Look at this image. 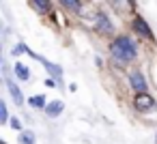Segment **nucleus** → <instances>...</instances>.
I'll list each match as a JSON object with an SVG mask.
<instances>
[{
  "label": "nucleus",
  "mask_w": 157,
  "mask_h": 144,
  "mask_svg": "<svg viewBox=\"0 0 157 144\" xmlns=\"http://www.w3.org/2000/svg\"><path fill=\"white\" fill-rule=\"evenodd\" d=\"M110 54L114 56V60L129 63V60L136 58L138 47H136V43H133L129 37H116V39L110 43Z\"/></svg>",
  "instance_id": "nucleus-1"
},
{
  "label": "nucleus",
  "mask_w": 157,
  "mask_h": 144,
  "mask_svg": "<svg viewBox=\"0 0 157 144\" xmlns=\"http://www.w3.org/2000/svg\"><path fill=\"white\" fill-rule=\"evenodd\" d=\"M2 69H5V80H7V88H9V93H11V97H13V101H15V105H22L24 103V95H22V90L17 88V84L11 80V75H9V65H7V60H2Z\"/></svg>",
  "instance_id": "nucleus-2"
},
{
  "label": "nucleus",
  "mask_w": 157,
  "mask_h": 144,
  "mask_svg": "<svg viewBox=\"0 0 157 144\" xmlns=\"http://www.w3.org/2000/svg\"><path fill=\"white\" fill-rule=\"evenodd\" d=\"M133 105H136L138 112H148V110L155 108V99H153L151 95H146V90H144V93H138V95H136Z\"/></svg>",
  "instance_id": "nucleus-3"
},
{
  "label": "nucleus",
  "mask_w": 157,
  "mask_h": 144,
  "mask_svg": "<svg viewBox=\"0 0 157 144\" xmlns=\"http://www.w3.org/2000/svg\"><path fill=\"white\" fill-rule=\"evenodd\" d=\"M131 26H133V30L140 35V37H144V39H155L153 37V30L148 28V24H146V20L144 17H133V22H131Z\"/></svg>",
  "instance_id": "nucleus-4"
},
{
  "label": "nucleus",
  "mask_w": 157,
  "mask_h": 144,
  "mask_svg": "<svg viewBox=\"0 0 157 144\" xmlns=\"http://www.w3.org/2000/svg\"><path fill=\"white\" fill-rule=\"evenodd\" d=\"M129 84H131V88H133L136 93H144V90H146V80H144V75H142L140 71H131Z\"/></svg>",
  "instance_id": "nucleus-5"
},
{
  "label": "nucleus",
  "mask_w": 157,
  "mask_h": 144,
  "mask_svg": "<svg viewBox=\"0 0 157 144\" xmlns=\"http://www.w3.org/2000/svg\"><path fill=\"white\" fill-rule=\"evenodd\" d=\"M97 30H101V32H105V35H112V32H114V26H112V22L108 20V15H103V13L97 15Z\"/></svg>",
  "instance_id": "nucleus-6"
},
{
  "label": "nucleus",
  "mask_w": 157,
  "mask_h": 144,
  "mask_svg": "<svg viewBox=\"0 0 157 144\" xmlns=\"http://www.w3.org/2000/svg\"><path fill=\"white\" fill-rule=\"evenodd\" d=\"M43 110H45V114H48L50 118H54V116H58V114L65 110V105H63V101H52V103H48Z\"/></svg>",
  "instance_id": "nucleus-7"
},
{
  "label": "nucleus",
  "mask_w": 157,
  "mask_h": 144,
  "mask_svg": "<svg viewBox=\"0 0 157 144\" xmlns=\"http://www.w3.org/2000/svg\"><path fill=\"white\" fill-rule=\"evenodd\" d=\"M30 5L39 13H50L52 11V2H50V0H30Z\"/></svg>",
  "instance_id": "nucleus-8"
},
{
  "label": "nucleus",
  "mask_w": 157,
  "mask_h": 144,
  "mask_svg": "<svg viewBox=\"0 0 157 144\" xmlns=\"http://www.w3.org/2000/svg\"><path fill=\"white\" fill-rule=\"evenodd\" d=\"M28 103H30V108L41 110V108H45V105H48V99H45V95H33V97L28 99Z\"/></svg>",
  "instance_id": "nucleus-9"
},
{
  "label": "nucleus",
  "mask_w": 157,
  "mask_h": 144,
  "mask_svg": "<svg viewBox=\"0 0 157 144\" xmlns=\"http://www.w3.org/2000/svg\"><path fill=\"white\" fill-rule=\"evenodd\" d=\"M13 71H15V75H17L20 80H28V78H30V71H28V67H26V65H22V63H17Z\"/></svg>",
  "instance_id": "nucleus-10"
},
{
  "label": "nucleus",
  "mask_w": 157,
  "mask_h": 144,
  "mask_svg": "<svg viewBox=\"0 0 157 144\" xmlns=\"http://www.w3.org/2000/svg\"><path fill=\"white\" fill-rule=\"evenodd\" d=\"M58 2H60V5H63L65 9H69V11H75V13H78V11L82 9L80 0H58Z\"/></svg>",
  "instance_id": "nucleus-11"
},
{
  "label": "nucleus",
  "mask_w": 157,
  "mask_h": 144,
  "mask_svg": "<svg viewBox=\"0 0 157 144\" xmlns=\"http://www.w3.org/2000/svg\"><path fill=\"white\" fill-rule=\"evenodd\" d=\"M20 144H35V133L33 131H24L20 138Z\"/></svg>",
  "instance_id": "nucleus-12"
},
{
  "label": "nucleus",
  "mask_w": 157,
  "mask_h": 144,
  "mask_svg": "<svg viewBox=\"0 0 157 144\" xmlns=\"http://www.w3.org/2000/svg\"><path fill=\"white\" fill-rule=\"evenodd\" d=\"M0 123H9V112H7V105L0 101Z\"/></svg>",
  "instance_id": "nucleus-13"
},
{
  "label": "nucleus",
  "mask_w": 157,
  "mask_h": 144,
  "mask_svg": "<svg viewBox=\"0 0 157 144\" xmlns=\"http://www.w3.org/2000/svg\"><path fill=\"white\" fill-rule=\"evenodd\" d=\"M9 123H11V127H13L15 131H17V129H22V123H20V118H11Z\"/></svg>",
  "instance_id": "nucleus-14"
},
{
  "label": "nucleus",
  "mask_w": 157,
  "mask_h": 144,
  "mask_svg": "<svg viewBox=\"0 0 157 144\" xmlns=\"http://www.w3.org/2000/svg\"><path fill=\"white\" fill-rule=\"evenodd\" d=\"M45 84H48V86H52V88H54V86H56V82H54V80H52V78H50V80H45Z\"/></svg>",
  "instance_id": "nucleus-15"
},
{
  "label": "nucleus",
  "mask_w": 157,
  "mask_h": 144,
  "mask_svg": "<svg viewBox=\"0 0 157 144\" xmlns=\"http://www.w3.org/2000/svg\"><path fill=\"white\" fill-rule=\"evenodd\" d=\"M155 144H157V133H155Z\"/></svg>",
  "instance_id": "nucleus-16"
}]
</instances>
